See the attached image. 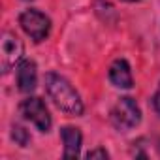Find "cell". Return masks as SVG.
<instances>
[{
    "mask_svg": "<svg viewBox=\"0 0 160 160\" xmlns=\"http://www.w3.org/2000/svg\"><path fill=\"white\" fill-rule=\"evenodd\" d=\"M38 83V68L34 60H21L17 64V89L25 94L32 92Z\"/></svg>",
    "mask_w": 160,
    "mask_h": 160,
    "instance_id": "obj_6",
    "label": "cell"
},
{
    "mask_svg": "<svg viewBox=\"0 0 160 160\" xmlns=\"http://www.w3.org/2000/svg\"><path fill=\"white\" fill-rule=\"evenodd\" d=\"M109 119L119 132H128L141 122V109L132 96H122L111 108Z\"/></svg>",
    "mask_w": 160,
    "mask_h": 160,
    "instance_id": "obj_2",
    "label": "cell"
},
{
    "mask_svg": "<svg viewBox=\"0 0 160 160\" xmlns=\"http://www.w3.org/2000/svg\"><path fill=\"white\" fill-rule=\"evenodd\" d=\"M109 81L117 89H132L134 87L132 70H130V64L124 58H117L109 66Z\"/></svg>",
    "mask_w": 160,
    "mask_h": 160,
    "instance_id": "obj_7",
    "label": "cell"
},
{
    "mask_svg": "<svg viewBox=\"0 0 160 160\" xmlns=\"http://www.w3.org/2000/svg\"><path fill=\"white\" fill-rule=\"evenodd\" d=\"M87 158H104L106 160V158H109V152L106 149H102V147H96V149L87 152Z\"/></svg>",
    "mask_w": 160,
    "mask_h": 160,
    "instance_id": "obj_10",
    "label": "cell"
},
{
    "mask_svg": "<svg viewBox=\"0 0 160 160\" xmlns=\"http://www.w3.org/2000/svg\"><path fill=\"white\" fill-rule=\"evenodd\" d=\"M12 139H13L19 147H28L30 141H32L28 130H27L25 126H21V124H13V126H12Z\"/></svg>",
    "mask_w": 160,
    "mask_h": 160,
    "instance_id": "obj_9",
    "label": "cell"
},
{
    "mask_svg": "<svg viewBox=\"0 0 160 160\" xmlns=\"http://www.w3.org/2000/svg\"><path fill=\"white\" fill-rule=\"evenodd\" d=\"M19 25L25 30V34L30 36V40L36 42V43L47 40V36L51 32V19L45 13H42L40 10H34V8L25 10L19 15Z\"/></svg>",
    "mask_w": 160,
    "mask_h": 160,
    "instance_id": "obj_3",
    "label": "cell"
},
{
    "mask_svg": "<svg viewBox=\"0 0 160 160\" xmlns=\"http://www.w3.org/2000/svg\"><path fill=\"white\" fill-rule=\"evenodd\" d=\"M21 115L27 119V121H30L40 132H49L51 130V124H53V121H51V115H49V109H47V106H45V102L42 100V98H38V96H28V98H25L23 102H21Z\"/></svg>",
    "mask_w": 160,
    "mask_h": 160,
    "instance_id": "obj_4",
    "label": "cell"
},
{
    "mask_svg": "<svg viewBox=\"0 0 160 160\" xmlns=\"http://www.w3.org/2000/svg\"><path fill=\"white\" fill-rule=\"evenodd\" d=\"M45 91L53 104L64 111L70 117H81L85 111L83 100L75 91V87L68 81V79L57 72H47L45 73Z\"/></svg>",
    "mask_w": 160,
    "mask_h": 160,
    "instance_id": "obj_1",
    "label": "cell"
},
{
    "mask_svg": "<svg viewBox=\"0 0 160 160\" xmlns=\"http://www.w3.org/2000/svg\"><path fill=\"white\" fill-rule=\"evenodd\" d=\"M152 108H154V111L160 115V85H158V89H156V92H154V96H152Z\"/></svg>",
    "mask_w": 160,
    "mask_h": 160,
    "instance_id": "obj_11",
    "label": "cell"
},
{
    "mask_svg": "<svg viewBox=\"0 0 160 160\" xmlns=\"http://www.w3.org/2000/svg\"><path fill=\"white\" fill-rule=\"evenodd\" d=\"M60 138H62V145H64V156L66 158H75L81 151V143H83V134L75 126H64L60 128Z\"/></svg>",
    "mask_w": 160,
    "mask_h": 160,
    "instance_id": "obj_8",
    "label": "cell"
},
{
    "mask_svg": "<svg viewBox=\"0 0 160 160\" xmlns=\"http://www.w3.org/2000/svg\"><path fill=\"white\" fill-rule=\"evenodd\" d=\"M124 2H139V0H124Z\"/></svg>",
    "mask_w": 160,
    "mask_h": 160,
    "instance_id": "obj_12",
    "label": "cell"
},
{
    "mask_svg": "<svg viewBox=\"0 0 160 160\" xmlns=\"http://www.w3.org/2000/svg\"><path fill=\"white\" fill-rule=\"evenodd\" d=\"M23 42L13 32H4L2 42H0V68L2 73H8L15 64L23 58Z\"/></svg>",
    "mask_w": 160,
    "mask_h": 160,
    "instance_id": "obj_5",
    "label": "cell"
}]
</instances>
